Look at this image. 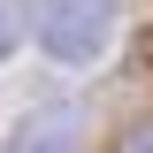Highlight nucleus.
Wrapping results in <instances>:
<instances>
[{"instance_id":"1","label":"nucleus","mask_w":153,"mask_h":153,"mask_svg":"<svg viewBox=\"0 0 153 153\" xmlns=\"http://www.w3.org/2000/svg\"><path fill=\"white\" fill-rule=\"evenodd\" d=\"M115 31V0H31V38L54 61H92Z\"/></svg>"},{"instance_id":"2","label":"nucleus","mask_w":153,"mask_h":153,"mask_svg":"<svg viewBox=\"0 0 153 153\" xmlns=\"http://www.w3.org/2000/svg\"><path fill=\"white\" fill-rule=\"evenodd\" d=\"M0 153H84V107H69V100H54V107H31L8 130V146Z\"/></svg>"},{"instance_id":"3","label":"nucleus","mask_w":153,"mask_h":153,"mask_svg":"<svg viewBox=\"0 0 153 153\" xmlns=\"http://www.w3.org/2000/svg\"><path fill=\"white\" fill-rule=\"evenodd\" d=\"M16 38H23V16H16V0H0V61L16 54Z\"/></svg>"}]
</instances>
